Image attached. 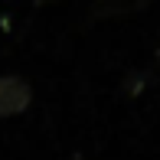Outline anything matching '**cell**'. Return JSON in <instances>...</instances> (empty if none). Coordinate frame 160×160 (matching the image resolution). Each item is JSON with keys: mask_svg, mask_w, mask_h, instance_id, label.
Here are the masks:
<instances>
[{"mask_svg": "<svg viewBox=\"0 0 160 160\" xmlns=\"http://www.w3.org/2000/svg\"><path fill=\"white\" fill-rule=\"evenodd\" d=\"M30 105V85L17 75H0V118L17 114Z\"/></svg>", "mask_w": 160, "mask_h": 160, "instance_id": "6da1fadb", "label": "cell"}]
</instances>
